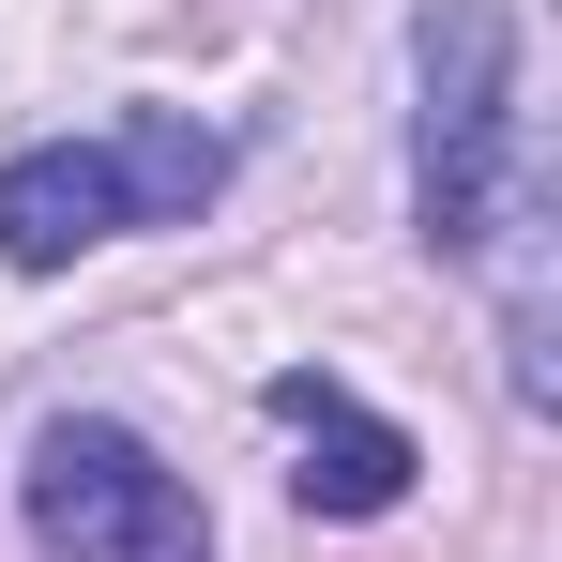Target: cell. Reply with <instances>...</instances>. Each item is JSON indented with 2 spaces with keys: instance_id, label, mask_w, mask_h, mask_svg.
Returning <instances> with one entry per match:
<instances>
[{
  "instance_id": "obj_2",
  "label": "cell",
  "mask_w": 562,
  "mask_h": 562,
  "mask_svg": "<svg viewBox=\"0 0 562 562\" xmlns=\"http://www.w3.org/2000/svg\"><path fill=\"white\" fill-rule=\"evenodd\" d=\"M426 61V122H411V213L441 259H486L502 213H517V31L486 0H426L411 31Z\"/></svg>"
},
{
  "instance_id": "obj_3",
  "label": "cell",
  "mask_w": 562,
  "mask_h": 562,
  "mask_svg": "<svg viewBox=\"0 0 562 562\" xmlns=\"http://www.w3.org/2000/svg\"><path fill=\"white\" fill-rule=\"evenodd\" d=\"M15 517H31L46 562H213L198 486L153 457L137 426H106V411L31 426V457H15Z\"/></svg>"
},
{
  "instance_id": "obj_4",
  "label": "cell",
  "mask_w": 562,
  "mask_h": 562,
  "mask_svg": "<svg viewBox=\"0 0 562 562\" xmlns=\"http://www.w3.org/2000/svg\"><path fill=\"white\" fill-rule=\"evenodd\" d=\"M259 411L304 441V471H289V486H304V517H395V502H411V471H426V457H411V426H380L366 395H350V380H319V366H289Z\"/></svg>"
},
{
  "instance_id": "obj_1",
  "label": "cell",
  "mask_w": 562,
  "mask_h": 562,
  "mask_svg": "<svg viewBox=\"0 0 562 562\" xmlns=\"http://www.w3.org/2000/svg\"><path fill=\"white\" fill-rule=\"evenodd\" d=\"M213 183H228V137L198 106H153L122 137H46V153L0 168V259L15 274H61V259H92L122 228H183Z\"/></svg>"
}]
</instances>
